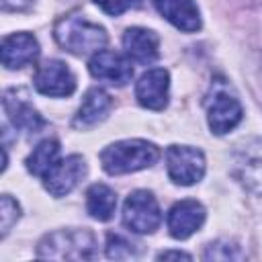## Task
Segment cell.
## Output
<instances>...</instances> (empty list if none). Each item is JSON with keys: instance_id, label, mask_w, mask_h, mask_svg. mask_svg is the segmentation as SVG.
I'll return each mask as SVG.
<instances>
[{"instance_id": "4fadbf2b", "label": "cell", "mask_w": 262, "mask_h": 262, "mask_svg": "<svg viewBox=\"0 0 262 262\" xmlns=\"http://www.w3.org/2000/svg\"><path fill=\"white\" fill-rule=\"evenodd\" d=\"M203 221H205V207L192 199L174 203L172 209L168 211V219H166L168 231L176 239L190 237L194 231L201 229Z\"/></svg>"}, {"instance_id": "8fae6325", "label": "cell", "mask_w": 262, "mask_h": 262, "mask_svg": "<svg viewBox=\"0 0 262 262\" xmlns=\"http://www.w3.org/2000/svg\"><path fill=\"white\" fill-rule=\"evenodd\" d=\"M2 106H4V113L10 119V123L14 125V129H20V131H25L29 135H35L45 127V121L39 115V111L16 88L4 92Z\"/></svg>"}, {"instance_id": "d4e9b609", "label": "cell", "mask_w": 262, "mask_h": 262, "mask_svg": "<svg viewBox=\"0 0 262 262\" xmlns=\"http://www.w3.org/2000/svg\"><path fill=\"white\" fill-rule=\"evenodd\" d=\"M33 0H2L4 10H25Z\"/></svg>"}, {"instance_id": "603a6c76", "label": "cell", "mask_w": 262, "mask_h": 262, "mask_svg": "<svg viewBox=\"0 0 262 262\" xmlns=\"http://www.w3.org/2000/svg\"><path fill=\"white\" fill-rule=\"evenodd\" d=\"M137 2H139V0H94V4H96L102 12H106V14H111V16L123 14L125 10L137 6Z\"/></svg>"}, {"instance_id": "cb8c5ba5", "label": "cell", "mask_w": 262, "mask_h": 262, "mask_svg": "<svg viewBox=\"0 0 262 262\" xmlns=\"http://www.w3.org/2000/svg\"><path fill=\"white\" fill-rule=\"evenodd\" d=\"M170 258H176V260H190V254L178 252V250H166V252H160V254H158V260H170Z\"/></svg>"}, {"instance_id": "5b68a950", "label": "cell", "mask_w": 262, "mask_h": 262, "mask_svg": "<svg viewBox=\"0 0 262 262\" xmlns=\"http://www.w3.org/2000/svg\"><path fill=\"white\" fill-rule=\"evenodd\" d=\"M166 170L174 184L190 186L205 174V156L190 145H170L166 149Z\"/></svg>"}, {"instance_id": "5bb4252c", "label": "cell", "mask_w": 262, "mask_h": 262, "mask_svg": "<svg viewBox=\"0 0 262 262\" xmlns=\"http://www.w3.org/2000/svg\"><path fill=\"white\" fill-rule=\"evenodd\" d=\"M0 57L4 68L20 70L39 57V43L31 33H12L2 39Z\"/></svg>"}, {"instance_id": "ffe728a7", "label": "cell", "mask_w": 262, "mask_h": 262, "mask_svg": "<svg viewBox=\"0 0 262 262\" xmlns=\"http://www.w3.org/2000/svg\"><path fill=\"white\" fill-rule=\"evenodd\" d=\"M203 258L205 260H242L244 252L239 250V246L235 242L217 239V242H213V244H209L205 248Z\"/></svg>"}, {"instance_id": "9c48e42d", "label": "cell", "mask_w": 262, "mask_h": 262, "mask_svg": "<svg viewBox=\"0 0 262 262\" xmlns=\"http://www.w3.org/2000/svg\"><path fill=\"white\" fill-rule=\"evenodd\" d=\"M242 117H244V108L233 94H229L223 88L213 92L207 104V121L215 135H223L231 131L242 121Z\"/></svg>"}, {"instance_id": "3957f363", "label": "cell", "mask_w": 262, "mask_h": 262, "mask_svg": "<svg viewBox=\"0 0 262 262\" xmlns=\"http://www.w3.org/2000/svg\"><path fill=\"white\" fill-rule=\"evenodd\" d=\"M55 41L74 55H94L106 45V31L80 14L61 16L53 29Z\"/></svg>"}, {"instance_id": "52a82bcc", "label": "cell", "mask_w": 262, "mask_h": 262, "mask_svg": "<svg viewBox=\"0 0 262 262\" xmlns=\"http://www.w3.org/2000/svg\"><path fill=\"white\" fill-rule=\"evenodd\" d=\"M86 176V162L82 156H68L53 164V168L43 176V186L53 196H66L78 182Z\"/></svg>"}, {"instance_id": "d6986e66", "label": "cell", "mask_w": 262, "mask_h": 262, "mask_svg": "<svg viewBox=\"0 0 262 262\" xmlns=\"http://www.w3.org/2000/svg\"><path fill=\"white\" fill-rule=\"evenodd\" d=\"M59 160V143L55 139H43L27 158V170L39 178H43L53 164Z\"/></svg>"}, {"instance_id": "30bf717a", "label": "cell", "mask_w": 262, "mask_h": 262, "mask_svg": "<svg viewBox=\"0 0 262 262\" xmlns=\"http://www.w3.org/2000/svg\"><path fill=\"white\" fill-rule=\"evenodd\" d=\"M88 70L96 80L117 84V86H123L133 78L131 57L108 51V49L96 51L88 61Z\"/></svg>"}, {"instance_id": "e0dca14e", "label": "cell", "mask_w": 262, "mask_h": 262, "mask_svg": "<svg viewBox=\"0 0 262 262\" xmlns=\"http://www.w3.org/2000/svg\"><path fill=\"white\" fill-rule=\"evenodd\" d=\"M113 106V98L102 88H90L78 108V115L74 119V125L78 129H90L98 123H102Z\"/></svg>"}, {"instance_id": "277c9868", "label": "cell", "mask_w": 262, "mask_h": 262, "mask_svg": "<svg viewBox=\"0 0 262 262\" xmlns=\"http://www.w3.org/2000/svg\"><path fill=\"white\" fill-rule=\"evenodd\" d=\"M123 223L133 233H154L162 223V211L149 190H133L123 205Z\"/></svg>"}, {"instance_id": "2e32d148", "label": "cell", "mask_w": 262, "mask_h": 262, "mask_svg": "<svg viewBox=\"0 0 262 262\" xmlns=\"http://www.w3.org/2000/svg\"><path fill=\"white\" fill-rule=\"evenodd\" d=\"M125 53L137 63H151L160 53V39L154 31L143 27H131L123 35Z\"/></svg>"}, {"instance_id": "ba28073f", "label": "cell", "mask_w": 262, "mask_h": 262, "mask_svg": "<svg viewBox=\"0 0 262 262\" xmlns=\"http://www.w3.org/2000/svg\"><path fill=\"white\" fill-rule=\"evenodd\" d=\"M35 88L45 96H70L76 90V78L72 70L59 59L43 61L35 72Z\"/></svg>"}, {"instance_id": "7402d4cb", "label": "cell", "mask_w": 262, "mask_h": 262, "mask_svg": "<svg viewBox=\"0 0 262 262\" xmlns=\"http://www.w3.org/2000/svg\"><path fill=\"white\" fill-rule=\"evenodd\" d=\"M106 256L113 260H127V258H135L137 252H135L133 244L127 242L123 235L108 233L106 235Z\"/></svg>"}, {"instance_id": "ac0fdd59", "label": "cell", "mask_w": 262, "mask_h": 262, "mask_svg": "<svg viewBox=\"0 0 262 262\" xmlns=\"http://www.w3.org/2000/svg\"><path fill=\"white\" fill-rule=\"evenodd\" d=\"M117 209V194L106 184H92L86 192V211L98 221H108Z\"/></svg>"}, {"instance_id": "8992f818", "label": "cell", "mask_w": 262, "mask_h": 262, "mask_svg": "<svg viewBox=\"0 0 262 262\" xmlns=\"http://www.w3.org/2000/svg\"><path fill=\"white\" fill-rule=\"evenodd\" d=\"M233 176L254 194L262 196V137L242 143L233 156Z\"/></svg>"}, {"instance_id": "9a60e30c", "label": "cell", "mask_w": 262, "mask_h": 262, "mask_svg": "<svg viewBox=\"0 0 262 262\" xmlns=\"http://www.w3.org/2000/svg\"><path fill=\"white\" fill-rule=\"evenodd\" d=\"M156 10L176 29L194 33L201 29V14L194 0H151Z\"/></svg>"}, {"instance_id": "44dd1931", "label": "cell", "mask_w": 262, "mask_h": 262, "mask_svg": "<svg viewBox=\"0 0 262 262\" xmlns=\"http://www.w3.org/2000/svg\"><path fill=\"white\" fill-rule=\"evenodd\" d=\"M18 217H20L18 203L10 194H2V199H0V235L2 237L12 229V225L18 221Z\"/></svg>"}, {"instance_id": "7c38bea8", "label": "cell", "mask_w": 262, "mask_h": 262, "mask_svg": "<svg viewBox=\"0 0 262 262\" xmlns=\"http://www.w3.org/2000/svg\"><path fill=\"white\" fill-rule=\"evenodd\" d=\"M170 74L164 68H151L141 74L135 84V98L149 111H162L168 104Z\"/></svg>"}, {"instance_id": "7a4b0ae2", "label": "cell", "mask_w": 262, "mask_h": 262, "mask_svg": "<svg viewBox=\"0 0 262 262\" xmlns=\"http://www.w3.org/2000/svg\"><path fill=\"white\" fill-rule=\"evenodd\" d=\"M98 254V244L88 229H57L41 237L37 256L45 260H92Z\"/></svg>"}, {"instance_id": "6da1fadb", "label": "cell", "mask_w": 262, "mask_h": 262, "mask_svg": "<svg viewBox=\"0 0 262 262\" xmlns=\"http://www.w3.org/2000/svg\"><path fill=\"white\" fill-rule=\"evenodd\" d=\"M160 160V149L145 139H123L106 145L100 151V164L106 174L119 176L151 168Z\"/></svg>"}]
</instances>
